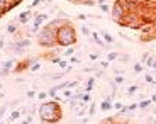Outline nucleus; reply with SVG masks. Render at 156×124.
I'll use <instances>...</instances> for the list:
<instances>
[{
    "label": "nucleus",
    "mask_w": 156,
    "mask_h": 124,
    "mask_svg": "<svg viewBox=\"0 0 156 124\" xmlns=\"http://www.w3.org/2000/svg\"><path fill=\"white\" fill-rule=\"evenodd\" d=\"M65 20H68V19H51L48 24H44L41 27V31L37 32V44L39 46L44 48V49H55L58 46L56 32H58V27Z\"/></svg>",
    "instance_id": "1"
},
{
    "label": "nucleus",
    "mask_w": 156,
    "mask_h": 124,
    "mask_svg": "<svg viewBox=\"0 0 156 124\" xmlns=\"http://www.w3.org/2000/svg\"><path fill=\"white\" fill-rule=\"evenodd\" d=\"M37 114L43 124H56L63 117V109L58 100H44L37 107Z\"/></svg>",
    "instance_id": "2"
},
{
    "label": "nucleus",
    "mask_w": 156,
    "mask_h": 124,
    "mask_svg": "<svg viewBox=\"0 0 156 124\" xmlns=\"http://www.w3.org/2000/svg\"><path fill=\"white\" fill-rule=\"evenodd\" d=\"M56 41L58 46L61 48H68V46H75L78 43V36H76V29L70 20H65L61 26L58 27L56 32Z\"/></svg>",
    "instance_id": "3"
},
{
    "label": "nucleus",
    "mask_w": 156,
    "mask_h": 124,
    "mask_svg": "<svg viewBox=\"0 0 156 124\" xmlns=\"http://www.w3.org/2000/svg\"><path fill=\"white\" fill-rule=\"evenodd\" d=\"M110 14H112V19L115 20L117 24H121V26H122V22H124L126 16H127L129 12L126 10L124 4H122L121 0H115V2L112 4V9H110Z\"/></svg>",
    "instance_id": "4"
},
{
    "label": "nucleus",
    "mask_w": 156,
    "mask_h": 124,
    "mask_svg": "<svg viewBox=\"0 0 156 124\" xmlns=\"http://www.w3.org/2000/svg\"><path fill=\"white\" fill-rule=\"evenodd\" d=\"M34 61H37V58H32V60L26 58V60H22V61H17L12 71H14V73H20V71H24V70H29V66H31Z\"/></svg>",
    "instance_id": "5"
},
{
    "label": "nucleus",
    "mask_w": 156,
    "mask_h": 124,
    "mask_svg": "<svg viewBox=\"0 0 156 124\" xmlns=\"http://www.w3.org/2000/svg\"><path fill=\"white\" fill-rule=\"evenodd\" d=\"M34 19V14L31 12V9L29 10H24V12H20L19 16L14 19V22H17V24H27V22H31V20Z\"/></svg>",
    "instance_id": "6"
},
{
    "label": "nucleus",
    "mask_w": 156,
    "mask_h": 124,
    "mask_svg": "<svg viewBox=\"0 0 156 124\" xmlns=\"http://www.w3.org/2000/svg\"><path fill=\"white\" fill-rule=\"evenodd\" d=\"M90 38H92V41H94V43L97 44L98 48H107V43L104 41V38H100V36H98V32L92 31V34H90Z\"/></svg>",
    "instance_id": "7"
},
{
    "label": "nucleus",
    "mask_w": 156,
    "mask_h": 124,
    "mask_svg": "<svg viewBox=\"0 0 156 124\" xmlns=\"http://www.w3.org/2000/svg\"><path fill=\"white\" fill-rule=\"evenodd\" d=\"M46 20H49V16H48L46 12H41V14H34L32 22L39 24V26H43V22H46Z\"/></svg>",
    "instance_id": "8"
},
{
    "label": "nucleus",
    "mask_w": 156,
    "mask_h": 124,
    "mask_svg": "<svg viewBox=\"0 0 156 124\" xmlns=\"http://www.w3.org/2000/svg\"><path fill=\"white\" fill-rule=\"evenodd\" d=\"M17 26H19L17 22H10V24L7 26V32H9V34H14V36H16L17 32H19V27H17Z\"/></svg>",
    "instance_id": "9"
},
{
    "label": "nucleus",
    "mask_w": 156,
    "mask_h": 124,
    "mask_svg": "<svg viewBox=\"0 0 156 124\" xmlns=\"http://www.w3.org/2000/svg\"><path fill=\"white\" fill-rule=\"evenodd\" d=\"M20 116H22V111H17V109H16V111H12V114L9 116L7 122H14V121H16V119H19Z\"/></svg>",
    "instance_id": "10"
},
{
    "label": "nucleus",
    "mask_w": 156,
    "mask_h": 124,
    "mask_svg": "<svg viewBox=\"0 0 156 124\" xmlns=\"http://www.w3.org/2000/svg\"><path fill=\"white\" fill-rule=\"evenodd\" d=\"M143 71H144V66H143V63L136 61V63L133 65V73L137 75V73H143Z\"/></svg>",
    "instance_id": "11"
},
{
    "label": "nucleus",
    "mask_w": 156,
    "mask_h": 124,
    "mask_svg": "<svg viewBox=\"0 0 156 124\" xmlns=\"http://www.w3.org/2000/svg\"><path fill=\"white\" fill-rule=\"evenodd\" d=\"M95 112H97V102L92 100V102L88 104V116H90V117H94Z\"/></svg>",
    "instance_id": "12"
},
{
    "label": "nucleus",
    "mask_w": 156,
    "mask_h": 124,
    "mask_svg": "<svg viewBox=\"0 0 156 124\" xmlns=\"http://www.w3.org/2000/svg\"><path fill=\"white\" fill-rule=\"evenodd\" d=\"M102 38H104V41H105L107 44H112L114 41H115V39H114V36L110 34V32H107V31H104V32H102Z\"/></svg>",
    "instance_id": "13"
},
{
    "label": "nucleus",
    "mask_w": 156,
    "mask_h": 124,
    "mask_svg": "<svg viewBox=\"0 0 156 124\" xmlns=\"http://www.w3.org/2000/svg\"><path fill=\"white\" fill-rule=\"evenodd\" d=\"M48 97H49V93H48V90H41V92H37V95H36V99H37L39 102H44Z\"/></svg>",
    "instance_id": "14"
},
{
    "label": "nucleus",
    "mask_w": 156,
    "mask_h": 124,
    "mask_svg": "<svg viewBox=\"0 0 156 124\" xmlns=\"http://www.w3.org/2000/svg\"><path fill=\"white\" fill-rule=\"evenodd\" d=\"M73 95H75L73 89H65V90H63V99L70 100V99H73Z\"/></svg>",
    "instance_id": "15"
},
{
    "label": "nucleus",
    "mask_w": 156,
    "mask_h": 124,
    "mask_svg": "<svg viewBox=\"0 0 156 124\" xmlns=\"http://www.w3.org/2000/svg\"><path fill=\"white\" fill-rule=\"evenodd\" d=\"M68 75V71L66 70H63V71H59V73H55V75H49V78L51 80H61L63 77H66Z\"/></svg>",
    "instance_id": "16"
},
{
    "label": "nucleus",
    "mask_w": 156,
    "mask_h": 124,
    "mask_svg": "<svg viewBox=\"0 0 156 124\" xmlns=\"http://www.w3.org/2000/svg\"><path fill=\"white\" fill-rule=\"evenodd\" d=\"M80 100H82L83 104H90V102H92V93H90V92H83Z\"/></svg>",
    "instance_id": "17"
},
{
    "label": "nucleus",
    "mask_w": 156,
    "mask_h": 124,
    "mask_svg": "<svg viewBox=\"0 0 156 124\" xmlns=\"http://www.w3.org/2000/svg\"><path fill=\"white\" fill-rule=\"evenodd\" d=\"M119 60V53H115V51H110V53H107V61H117Z\"/></svg>",
    "instance_id": "18"
},
{
    "label": "nucleus",
    "mask_w": 156,
    "mask_h": 124,
    "mask_svg": "<svg viewBox=\"0 0 156 124\" xmlns=\"http://www.w3.org/2000/svg\"><path fill=\"white\" fill-rule=\"evenodd\" d=\"M39 70H41V63H39V60L34 61L31 66H29V71H31V73H36V71H39Z\"/></svg>",
    "instance_id": "19"
},
{
    "label": "nucleus",
    "mask_w": 156,
    "mask_h": 124,
    "mask_svg": "<svg viewBox=\"0 0 156 124\" xmlns=\"http://www.w3.org/2000/svg\"><path fill=\"white\" fill-rule=\"evenodd\" d=\"M14 66H16V60L14 58L7 60V61L4 63V68H9V70H14Z\"/></svg>",
    "instance_id": "20"
},
{
    "label": "nucleus",
    "mask_w": 156,
    "mask_h": 124,
    "mask_svg": "<svg viewBox=\"0 0 156 124\" xmlns=\"http://www.w3.org/2000/svg\"><path fill=\"white\" fill-rule=\"evenodd\" d=\"M144 80H146V83H149V85H153V87H154V82H156V78L153 77L151 73H146V75H144Z\"/></svg>",
    "instance_id": "21"
},
{
    "label": "nucleus",
    "mask_w": 156,
    "mask_h": 124,
    "mask_svg": "<svg viewBox=\"0 0 156 124\" xmlns=\"http://www.w3.org/2000/svg\"><path fill=\"white\" fill-rule=\"evenodd\" d=\"M137 90H139V85H131L127 90H126V93H127V95H134Z\"/></svg>",
    "instance_id": "22"
},
{
    "label": "nucleus",
    "mask_w": 156,
    "mask_h": 124,
    "mask_svg": "<svg viewBox=\"0 0 156 124\" xmlns=\"http://www.w3.org/2000/svg\"><path fill=\"white\" fill-rule=\"evenodd\" d=\"M137 104H139V109H146V107H149V105H151V99H144V100L137 102Z\"/></svg>",
    "instance_id": "23"
},
{
    "label": "nucleus",
    "mask_w": 156,
    "mask_h": 124,
    "mask_svg": "<svg viewBox=\"0 0 156 124\" xmlns=\"http://www.w3.org/2000/svg\"><path fill=\"white\" fill-rule=\"evenodd\" d=\"M114 82H115L117 85H122V83L126 82V77L124 75H115V77H114Z\"/></svg>",
    "instance_id": "24"
},
{
    "label": "nucleus",
    "mask_w": 156,
    "mask_h": 124,
    "mask_svg": "<svg viewBox=\"0 0 156 124\" xmlns=\"http://www.w3.org/2000/svg\"><path fill=\"white\" fill-rule=\"evenodd\" d=\"M68 65H70V61H66V60H59L58 61V66H59V70H66Z\"/></svg>",
    "instance_id": "25"
},
{
    "label": "nucleus",
    "mask_w": 156,
    "mask_h": 124,
    "mask_svg": "<svg viewBox=\"0 0 156 124\" xmlns=\"http://www.w3.org/2000/svg\"><path fill=\"white\" fill-rule=\"evenodd\" d=\"M75 54V46H68L66 49H65V56H68V58H71Z\"/></svg>",
    "instance_id": "26"
},
{
    "label": "nucleus",
    "mask_w": 156,
    "mask_h": 124,
    "mask_svg": "<svg viewBox=\"0 0 156 124\" xmlns=\"http://www.w3.org/2000/svg\"><path fill=\"white\" fill-rule=\"evenodd\" d=\"M153 60H154V54H149V56H148V60L144 61L146 68H149V70H151V66H153Z\"/></svg>",
    "instance_id": "27"
},
{
    "label": "nucleus",
    "mask_w": 156,
    "mask_h": 124,
    "mask_svg": "<svg viewBox=\"0 0 156 124\" xmlns=\"http://www.w3.org/2000/svg\"><path fill=\"white\" fill-rule=\"evenodd\" d=\"M9 107H10V104H5V105H2V107H0V121H2V117H4L5 112L9 111Z\"/></svg>",
    "instance_id": "28"
},
{
    "label": "nucleus",
    "mask_w": 156,
    "mask_h": 124,
    "mask_svg": "<svg viewBox=\"0 0 156 124\" xmlns=\"http://www.w3.org/2000/svg\"><path fill=\"white\" fill-rule=\"evenodd\" d=\"M122 107H124V104H122L121 100H114V111L119 112V111H122Z\"/></svg>",
    "instance_id": "29"
},
{
    "label": "nucleus",
    "mask_w": 156,
    "mask_h": 124,
    "mask_svg": "<svg viewBox=\"0 0 156 124\" xmlns=\"http://www.w3.org/2000/svg\"><path fill=\"white\" fill-rule=\"evenodd\" d=\"M9 73H12V70H9V68H4V66L0 68V77H7Z\"/></svg>",
    "instance_id": "30"
},
{
    "label": "nucleus",
    "mask_w": 156,
    "mask_h": 124,
    "mask_svg": "<svg viewBox=\"0 0 156 124\" xmlns=\"http://www.w3.org/2000/svg\"><path fill=\"white\" fill-rule=\"evenodd\" d=\"M44 0H32L31 2V5H29V9H34V7H37V5H41Z\"/></svg>",
    "instance_id": "31"
},
{
    "label": "nucleus",
    "mask_w": 156,
    "mask_h": 124,
    "mask_svg": "<svg viewBox=\"0 0 156 124\" xmlns=\"http://www.w3.org/2000/svg\"><path fill=\"white\" fill-rule=\"evenodd\" d=\"M100 10L104 12V14H109V12H110V7H109L107 4H100Z\"/></svg>",
    "instance_id": "32"
},
{
    "label": "nucleus",
    "mask_w": 156,
    "mask_h": 124,
    "mask_svg": "<svg viewBox=\"0 0 156 124\" xmlns=\"http://www.w3.org/2000/svg\"><path fill=\"white\" fill-rule=\"evenodd\" d=\"M82 34L83 36H90V34H92V31H90L87 26H82Z\"/></svg>",
    "instance_id": "33"
},
{
    "label": "nucleus",
    "mask_w": 156,
    "mask_h": 124,
    "mask_svg": "<svg viewBox=\"0 0 156 124\" xmlns=\"http://www.w3.org/2000/svg\"><path fill=\"white\" fill-rule=\"evenodd\" d=\"M119 61L127 63V61H129V54H119Z\"/></svg>",
    "instance_id": "34"
},
{
    "label": "nucleus",
    "mask_w": 156,
    "mask_h": 124,
    "mask_svg": "<svg viewBox=\"0 0 156 124\" xmlns=\"http://www.w3.org/2000/svg\"><path fill=\"white\" fill-rule=\"evenodd\" d=\"M36 95H37V93H36L34 90H27V92H26V97H27V99H34Z\"/></svg>",
    "instance_id": "35"
},
{
    "label": "nucleus",
    "mask_w": 156,
    "mask_h": 124,
    "mask_svg": "<svg viewBox=\"0 0 156 124\" xmlns=\"http://www.w3.org/2000/svg\"><path fill=\"white\" fill-rule=\"evenodd\" d=\"M78 63H82L80 58H76V56H71L70 58V65H78Z\"/></svg>",
    "instance_id": "36"
},
{
    "label": "nucleus",
    "mask_w": 156,
    "mask_h": 124,
    "mask_svg": "<svg viewBox=\"0 0 156 124\" xmlns=\"http://www.w3.org/2000/svg\"><path fill=\"white\" fill-rule=\"evenodd\" d=\"M83 90H85V92H92V90H94V83H85Z\"/></svg>",
    "instance_id": "37"
},
{
    "label": "nucleus",
    "mask_w": 156,
    "mask_h": 124,
    "mask_svg": "<svg viewBox=\"0 0 156 124\" xmlns=\"http://www.w3.org/2000/svg\"><path fill=\"white\" fill-rule=\"evenodd\" d=\"M20 124H32V114H29V116L26 117V119H24Z\"/></svg>",
    "instance_id": "38"
},
{
    "label": "nucleus",
    "mask_w": 156,
    "mask_h": 124,
    "mask_svg": "<svg viewBox=\"0 0 156 124\" xmlns=\"http://www.w3.org/2000/svg\"><path fill=\"white\" fill-rule=\"evenodd\" d=\"M83 5H87V7H94V5H97V0H87Z\"/></svg>",
    "instance_id": "39"
},
{
    "label": "nucleus",
    "mask_w": 156,
    "mask_h": 124,
    "mask_svg": "<svg viewBox=\"0 0 156 124\" xmlns=\"http://www.w3.org/2000/svg\"><path fill=\"white\" fill-rule=\"evenodd\" d=\"M137 107H139V104H137V102H134V104H131V105H129V112H134V111H136Z\"/></svg>",
    "instance_id": "40"
},
{
    "label": "nucleus",
    "mask_w": 156,
    "mask_h": 124,
    "mask_svg": "<svg viewBox=\"0 0 156 124\" xmlns=\"http://www.w3.org/2000/svg\"><path fill=\"white\" fill-rule=\"evenodd\" d=\"M95 78H102L104 77V70H95V75H94Z\"/></svg>",
    "instance_id": "41"
},
{
    "label": "nucleus",
    "mask_w": 156,
    "mask_h": 124,
    "mask_svg": "<svg viewBox=\"0 0 156 124\" xmlns=\"http://www.w3.org/2000/svg\"><path fill=\"white\" fill-rule=\"evenodd\" d=\"M88 58L92 60V61H97V60H98V54H97V53H90Z\"/></svg>",
    "instance_id": "42"
},
{
    "label": "nucleus",
    "mask_w": 156,
    "mask_h": 124,
    "mask_svg": "<svg viewBox=\"0 0 156 124\" xmlns=\"http://www.w3.org/2000/svg\"><path fill=\"white\" fill-rule=\"evenodd\" d=\"M109 63H110V61H107V60H104V61H100V68H102V70H105L107 66H109Z\"/></svg>",
    "instance_id": "43"
},
{
    "label": "nucleus",
    "mask_w": 156,
    "mask_h": 124,
    "mask_svg": "<svg viewBox=\"0 0 156 124\" xmlns=\"http://www.w3.org/2000/svg\"><path fill=\"white\" fill-rule=\"evenodd\" d=\"M78 20H87V19H88V16H87V14H78Z\"/></svg>",
    "instance_id": "44"
},
{
    "label": "nucleus",
    "mask_w": 156,
    "mask_h": 124,
    "mask_svg": "<svg viewBox=\"0 0 156 124\" xmlns=\"http://www.w3.org/2000/svg\"><path fill=\"white\" fill-rule=\"evenodd\" d=\"M90 119H92L90 116H85V117H82V124H88V122H90Z\"/></svg>",
    "instance_id": "45"
},
{
    "label": "nucleus",
    "mask_w": 156,
    "mask_h": 124,
    "mask_svg": "<svg viewBox=\"0 0 156 124\" xmlns=\"http://www.w3.org/2000/svg\"><path fill=\"white\" fill-rule=\"evenodd\" d=\"M2 48H7V43H5L4 38H0V49H2Z\"/></svg>",
    "instance_id": "46"
},
{
    "label": "nucleus",
    "mask_w": 156,
    "mask_h": 124,
    "mask_svg": "<svg viewBox=\"0 0 156 124\" xmlns=\"http://www.w3.org/2000/svg\"><path fill=\"white\" fill-rule=\"evenodd\" d=\"M148 5H149V7H154L156 9V0H148Z\"/></svg>",
    "instance_id": "47"
},
{
    "label": "nucleus",
    "mask_w": 156,
    "mask_h": 124,
    "mask_svg": "<svg viewBox=\"0 0 156 124\" xmlns=\"http://www.w3.org/2000/svg\"><path fill=\"white\" fill-rule=\"evenodd\" d=\"M70 2H73V4H85L87 0H70Z\"/></svg>",
    "instance_id": "48"
},
{
    "label": "nucleus",
    "mask_w": 156,
    "mask_h": 124,
    "mask_svg": "<svg viewBox=\"0 0 156 124\" xmlns=\"http://www.w3.org/2000/svg\"><path fill=\"white\" fill-rule=\"evenodd\" d=\"M119 36H121V38H122V39H129V38H127V36H126V34H124V32H122V31H121V32H119Z\"/></svg>",
    "instance_id": "49"
},
{
    "label": "nucleus",
    "mask_w": 156,
    "mask_h": 124,
    "mask_svg": "<svg viewBox=\"0 0 156 124\" xmlns=\"http://www.w3.org/2000/svg\"><path fill=\"white\" fill-rule=\"evenodd\" d=\"M151 102H154V104H156V92L151 95Z\"/></svg>",
    "instance_id": "50"
},
{
    "label": "nucleus",
    "mask_w": 156,
    "mask_h": 124,
    "mask_svg": "<svg viewBox=\"0 0 156 124\" xmlns=\"http://www.w3.org/2000/svg\"><path fill=\"white\" fill-rule=\"evenodd\" d=\"M156 68V56H154V60H153V66H151V70H154Z\"/></svg>",
    "instance_id": "51"
},
{
    "label": "nucleus",
    "mask_w": 156,
    "mask_h": 124,
    "mask_svg": "<svg viewBox=\"0 0 156 124\" xmlns=\"http://www.w3.org/2000/svg\"><path fill=\"white\" fill-rule=\"evenodd\" d=\"M12 2H14V4H16V7H17V5H19L20 2H22V0H12Z\"/></svg>",
    "instance_id": "52"
},
{
    "label": "nucleus",
    "mask_w": 156,
    "mask_h": 124,
    "mask_svg": "<svg viewBox=\"0 0 156 124\" xmlns=\"http://www.w3.org/2000/svg\"><path fill=\"white\" fill-rule=\"evenodd\" d=\"M153 26H154V32H156V17H154V20H153Z\"/></svg>",
    "instance_id": "53"
},
{
    "label": "nucleus",
    "mask_w": 156,
    "mask_h": 124,
    "mask_svg": "<svg viewBox=\"0 0 156 124\" xmlns=\"http://www.w3.org/2000/svg\"><path fill=\"white\" fill-rule=\"evenodd\" d=\"M153 77L156 78V68H154V70H153Z\"/></svg>",
    "instance_id": "54"
},
{
    "label": "nucleus",
    "mask_w": 156,
    "mask_h": 124,
    "mask_svg": "<svg viewBox=\"0 0 156 124\" xmlns=\"http://www.w3.org/2000/svg\"><path fill=\"white\" fill-rule=\"evenodd\" d=\"M153 116H154V117H156V109H154V111H153Z\"/></svg>",
    "instance_id": "55"
},
{
    "label": "nucleus",
    "mask_w": 156,
    "mask_h": 124,
    "mask_svg": "<svg viewBox=\"0 0 156 124\" xmlns=\"http://www.w3.org/2000/svg\"><path fill=\"white\" fill-rule=\"evenodd\" d=\"M153 124H156V117H154V122H153Z\"/></svg>",
    "instance_id": "56"
},
{
    "label": "nucleus",
    "mask_w": 156,
    "mask_h": 124,
    "mask_svg": "<svg viewBox=\"0 0 156 124\" xmlns=\"http://www.w3.org/2000/svg\"><path fill=\"white\" fill-rule=\"evenodd\" d=\"M0 89H2V82H0Z\"/></svg>",
    "instance_id": "57"
},
{
    "label": "nucleus",
    "mask_w": 156,
    "mask_h": 124,
    "mask_svg": "<svg viewBox=\"0 0 156 124\" xmlns=\"http://www.w3.org/2000/svg\"><path fill=\"white\" fill-rule=\"evenodd\" d=\"M154 89H156V82H154Z\"/></svg>",
    "instance_id": "58"
}]
</instances>
